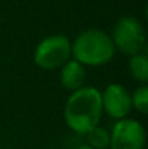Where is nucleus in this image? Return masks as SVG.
Wrapping results in <instances>:
<instances>
[{
    "label": "nucleus",
    "instance_id": "1",
    "mask_svg": "<svg viewBox=\"0 0 148 149\" xmlns=\"http://www.w3.org/2000/svg\"><path fill=\"white\" fill-rule=\"evenodd\" d=\"M103 114L100 90L93 86H84L73 91L64 106V122L77 135L86 136L99 126Z\"/></svg>",
    "mask_w": 148,
    "mask_h": 149
},
{
    "label": "nucleus",
    "instance_id": "2",
    "mask_svg": "<svg viewBox=\"0 0 148 149\" xmlns=\"http://www.w3.org/2000/svg\"><path fill=\"white\" fill-rule=\"evenodd\" d=\"M116 54L110 35L102 29L81 31L71 42V58L83 67H102L109 64Z\"/></svg>",
    "mask_w": 148,
    "mask_h": 149
},
{
    "label": "nucleus",
    "instance_id": "3",
    "mask_svg": "<svg viewBox=\"0 0 148 149\" xmlns=\"http://www.w3.org/2000/svg\"><path fill=\"white\" fill-rule=\"evenodd\" d=\"M110 39L115 45V49L121 51L128 56L141 54L147 45L145 28L141 20L134 16L119 17L112 28Z\"/></svg>",
    "mask_w": 148,
    "mask_h": 149
},
{
    "label": "nucleus",
    "instance_id": "4",
    "mask_svg": "<svg viewBox=\"0 0 148 149\" xmlns=\"http://www.w3.org/2000/svg\"><path fill=\"white\" fill-rule=\"evenodd\" d=\"M68 59H71V41L61 33L45 36L34 51L35 65L45 71L61 68Z\"/></svg>",
    "mask_w": 148,
    "mask_h": 149
},
{
    "label": "nucleus",
    "instance_id": "5",
    "mask_svg": "<svg viewBox=\"0 0 148 149\" xmlns=\"http://www.w3.org/2000/svg\"><path fill=\"white\" fill-rule=\"evenodd\" d=\"M109 133V149H144L145 146V127L137 119L125 117L116 120Z\"/></svg>",
    "mask_w": 148,
    "mask_h": 149
},
{
    "label": "nucleus",
    "instance_id": "6",
    "mask_svg": "<svg viewBox=\"0 0 148 149\" xmlns=\"http://www.w3.org/2000/svg\"><path fill=\"white\" fill-rule=\"evenodd\" d=\"M100 97H102L103 111L115 120L128 117L129 111L132 110L131 93L125 86L119 83L107 84L103 88V91H100Z\"/></svg>",
    "mask_w": 148,
    "mask_h": 149
},
{
    "label": "nucleus",
    "instance_id": "7",
    "mask_svg": "<svg viewBox=\"0 0 148 149\" xmlns=\"http://www.w3.org/2000/svg\"><path fill=\"white\" fill-rule=\"evenodd\" d=\"M60 83L62 88L68 91H77L86 86V68L74 61L73 58L68 59L60 71Z\"/></svg>",
    "mask_w": 148,
    "mask_h": 149
},
{
    "label": "nucleus",
    "instance_id": "8",
    "mask_svg": "<svg viewBox=\"0 0 148 149\" xmlns=\"http://www.w3.org/2000/svg\"><path fill=\"white\" fill-rule=\"evenodd\" d=\"M128 70L135 81L141 83V86L145 84L148 81V56L144 52L129 56Z\"/></svg>",
    "mask_w": 148,
    "mask_h": 149
},
{
    "label": "nucleus",
    "instance_id": "9",
    "mask_svg": "<svg viewBox=\"0 0 148 149\" xmlns=\"http://www.w3.org/2000/svg\"><path fill=\"white\" fill-rule=\"evenodd\" d=\"M110 142V133L106 127L96 126L86 135V145H89L92 149H109Z\"/></svg>",
    "mask_w": 148,
    "mask_h": 149
},
{
    "label": "nucleus",
    "instance_id": "10",
    "mask_svg": "<svg viewBox=\"0 0 148 149\" xmlns=\"http://www.w3.org/2000/svg\"><path fill=\"white\" fill-rule=\"evenodd\" d=\"M131 103L132 107L140 111L141 114H147L148 111V87L147 84H142L140 87H137L132 93H131Z\"/></svg>",
    "mask_w": 148,
    "mask_h": 149
},
{
    "label": "nucleus",
    "instance_id": "11",
    "mask_svg": "<svg viewBox=\"0 0 148 149\" xmlns=\"http://www.w3.org/2000/svg\"><path fill=\"white\" fill-rule=\"evenodd\" d=\"M74 149H92L89 145H86V143H81V145H79V146H76Z\"/></svg>",
    "mask_w": 148,
    "mask_h": 149
}]
</instances>
